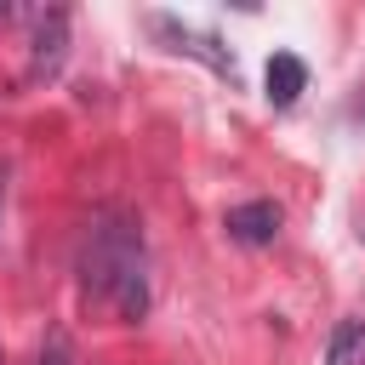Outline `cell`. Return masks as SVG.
Returning a JSON list of instances; mask_svg holds the SVG:
<instances>
[{"label": "cell", "mask_w": 365, "mask_h": 365, "mask_svg": "<svg viewBox=\"0 0 365 365\" xmlns=\"http://www.w3.org/2000/svg\"><path fill=\"white\" fill-rule=\"evenodd\" d=\"M80 291L97 308H114L120 319L148 314V251H143V222L125 205H103L86 222L80 245Z\"/></svg>", "instance_id": "6da1fadb"}, {"label": "cell", "mask_w": 365, "mask_h": 365, "mask_svg": "<svg viewBox=\"0 0 365 365\" xmlns=\"http://www.w3.org/2000/svg\"><path fill=\"white\" fill-rule=\"evenodd\" d=\"M279 205L274 200H245V205H234L228 217H222V228L240 240V245H268L274 234H279Z\"/></svg>", "instance_id": "7a4b0ae2"}, {"label": "cell", "mask_w": 365, "mask_h": 365, "mask_svg": "<svg viewBox=\"0 0 365 365\" xmlns=\"http://www.w3.org/2000/svg\"><path fill=\"white\" fill-rule=\"evenodd\" d=\"M302 86H308V63L291 57V51H274V57H268V97L285 108V103L302 97Z\"/></svg>", "instance_id": "3957f363"}, {"label": "cell", "mask_w": 365, "mask_h": 365, "mask_svg": "<svg viewBox=\"0 0 365 365\" xmlns=\"http://www.w3.org/2000/svg\"><path fill=\"white\" fill-rule=\"evenodd\" d=\"M325 365H365V319H348V325H336Z\"/></svg>", "instance_id": "277c9868"}, {"label": "cell", "mask_w": 365, "mask_h": 365, "mask_svg": "<svg viewBox=\"0 0 365 365\" xmlns=\"http://www.w3.org/2000/svg\"><path fill=\"white\" fill-rule=\"evenodd\" d=\"M63 29H68L63 11H51V17L34 29V68H57V57H63Z\"/></svg>", "instance_id": "5b68a950"}, {"label": "cell", "mask_w": 365, "mask_h": 365, "mask_svg": "<svg viewBox=\"0 0 365 365\" xmlns=\"http://www.w3.org/2000/svg\"><path fill=\"white\" fill-rule=\"evenodd\" d=\"M0 205H6V165H0Z\"/></svg>", "instance_id": "8992f818"}]
</instances>
